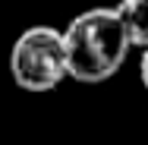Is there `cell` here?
Segmentation results:
<instances>
[{
  "mask_svg": "<svg viewBox=\"0 0 148 145\" xmlns=\"http://www.w3.org/2000/svg\"><path fill=\"white\" fill-rule=\"evenodd\" d=\"M139 79L148 91V47H142V57H139Z\"/></svg>",
  "mask_w": 148,
  "mask_h": 145,
  "instance_id": "277c9868",
  "label": "cell"
},
{
  "mask_svg": "<svg viewBox=\"0 0 148 145\" xmlns=\"http://www.w3.org/2000/svg\"><path fill=\"white\" fill-rule=\"evenodd\" d=\"M10 76L19 88L35 91V95L57 88L69 76L63 29H54V25L25 29L10 47Z\"/></svg>",
  "mask_w": 148,
  "mask_h": 145,
  "instance_id": "7a4b0ae2",
  "label": "cell"
},
{
  "mask_svg": "<svg viewBox=\"0 0 148 145\" xmlns=\"http://www.w3.org/2000/svg\"><path fill=\"white\" fill-rule=\"evenodd\" d=\"M66 69L76 82H107L117 76L132 51V41L114 6H91L63 29Z\"/></svg>",
  "mask_w": 148,
  "mask_h": 145,
  "instance_id": "6da1fadb",
  "label": "cell"
},
{
  "mask_svg": "<svg viewBox=\"0 0 148 145\" xmlns=\"http://www.w3.org/2000/svg\"><path fill=\"white\" fill-rule=\"evenodd\" d=\"M114 10H117L132 47H148V0H120Z\"/></svg>",
  "mask_w": 148,
  "mask_h": 145,
  "instance_id": "3957f363",
  "label": "cell"
}]
</instances>
